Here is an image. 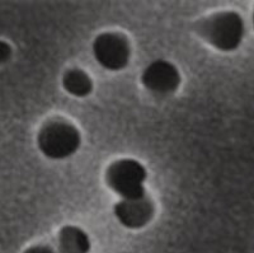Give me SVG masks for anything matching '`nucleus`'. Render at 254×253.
Returning a JSON list of instances; mask_svg holds the SVG:
<instances>
[{
	"instance_id": "nucleus-4",
	"label": "nucleus",
	"mask_w": 254,
	"mask_h": 253,
	"mask_svg": "<svg viewBox=\"0 0 254 253\" xmlns=\"http://www.w3.org/2000/svg\"><path fill=\"white\" fill-rule=\"evenodd\" d=\"M93 54L95 60L104 69L121 70L130 61V43L125 36L115 32H106L93 42Z\"/></svg>"
},
{
	"instance_id": "nucleus-6",
	"label": "nucleus",
	"mask_w": 254,
	"mask_h": 253,
	"mask_svg": "<svg viewBox=\"0 0 254 253\" xmlns=\"http://www.w3.org/2000/svg\"><path fill=\"white\" fill-rule=\"evenodd\" d=\"M115 215L124 227L139 229L150 222L154 215V205L150 199L121 200L115 205Z\"/></svg>"
},
{
	"instance_id": "nucleus-11",
	"label": "nucleus",
	"mask_w": 254,
	"mask_h": 253,
	"mask_svg": "<svg viewBox=\"0 0 254 253\" xmlns=\"http://www.w3.org/2000/svg\"><path fill=\"white\" fill-rule=\"evenodd\" d=\"M253 24H254V14H253Z\"/></svg>"
},
{
	"instance_id": "nucleus-3",
	"label": "nucleus",
	"mask_w": 254,
	"mask_h": 253,
	"mask_svg": "<svg viewBox=\"0 0 254 253\" xmlns=\"http://www.w3.org/2000/svg\"><path fill=\"white\" fill-rule=\"evenodd\" d=\"M38 148L51 159H65L75 154L81 144L79 130L66 121H51L44 125L37 138Z\"/></svg>"
},
{
	"instance_id": "nucleus-2",
	"label": "nucleus",
	"mask_w": 254,
	"mask_h": 253,
	"mask_svg": "<svg viewBox=\"0 0 254 253\" xmlns=\"http://www.w3.org/2000/svg\"><path fill=\"white\" fill-rule=\"evenodd\" d=\"M145 167L135 159H120L111 164L106 172V182L122 200H141L146 197Z\"/></svg>"
},
{
	"instance_id": "nucleus-7",
	"label": "nucleus",
	"mask_w": 254,
	"mask_h": 253,
	"mask_svg": "<svg viewBox=\"0 0 254 253\" xmlns=\"http://www.w3.org/2000/svg\"><path fill=\"white\" fill-rule=\"evenodd\" d=\"M59 253H89L90 239L81 228L65 225L58 237Z\"/></svg>"
},
{
	"instance_id": "nucleus-5",
	"label": "nucleus",
	"mask_w": 254,
	"mask_h": 253,
	"mask_svg": "<svg viewBox=\"0 0 254 253\" xmlns=\"http://www.w3.org/2000/svg\"><path fill=\"white\" fill-rule=\"evenodd\" d=\"M141 81L145 88L153 94L168 95L177 90L181 83V75L173 64L159 59L145 68Z\"/></svg>"
},
{
	"instance_id": "nucleus-1",
	"label": "nucleus",
	"mask_w": 254,
	"mask_h": 253,
	"mask_svg": "<svg viewBox=\"0 0 254 253\" xmlns=\"http://www.w3.org/2000/svg\"><path fill=\"white\" fill-rule=\"evenodd\" d=\"M244 22L235 12L215 13L198 23V33L221 51H234L244 37Z\"/></svg>"
},
{
	"instance_id": "nucleus-10",
	"label": "nucleus",
	"mask_w": 254,
	"mask_h": 253,
	"mask_svg": "<svg viewBox=\"0 0 254 253\" xmlns=\"http://www.w3.org/2000/svg\"><path fill=\"white\" fill-rule=\"evenodd\" d=\"M24 253H55L49 246H32Z\"/></svg>"
},
{
	"instance_id": "nucleus-8",
	"label": "nucleus",
	"mask_w": 254,
	"mask_h": 253,
	"mask_svg": "<svg viewBox=\"0 0 254 253\" xmlns=\"http://www.w3.org/2000/svg\"><path fill=\"white\" fill-rule=\"evenodd\" d=\"M64 88L67 93L75 97H87L93 90V82L89 75L80 69H71L66 72L63 79Z\"/></svg>"
},
{
	"instance_id": "nucleus-9",
	"label": "nucleus",
	"mask_w": 254,
	"mask_h": 253,
	"mask_svg": "<svg viewBox=\"0 0 254 253\" xmlns=\"http://www.w3.org/2000/svg\"><path fill=\"white\" fill-rule=\"evenodd\" d=\"M12 55V49L6 42L0 41V63H5Z\"/></svg>"
}]
</instances>
